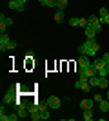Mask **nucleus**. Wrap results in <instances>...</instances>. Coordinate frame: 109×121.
Masks as SVG:
<instances>
[{"label":"nucleus","instance_id":"nucleus-1","mask_svg":"<svg viewBox=\"0 0 109 121\" xmlns=\"http://www.w3.org/2000/svg\"><path fill=\"white\" fill-rule=\"evenodd\" d=\"M78 51H80V54H85V56H89V58H95L96 52L100 51V43L95 40V38H87L85 43H82V45L78 47Z\"/></svg>","mask_w":109,"mask_h":121},{"label":"nucleus","instance_id":"nucleus-2","mask_svg":"<svg viewBox=\"0 0 109 121\" xmlns=\"http://www.w3.org/2000/svg\"><path fill=\"white\" fill-rule=\"evenodd\" d=\"M16 87H18V85L11 87L9 91H7V92L4 94V98H2L4 105H7V103H15V101H16Z\"/></svg>","mask_w":109,"mask_h":121},{"label":"nucleus","instance_id":"nucleus-3","mask_svg":"<svg viewBox=\"0 0 109 121\" xmlns=\"http://www.w3.org/2000/svg\"><path fill=\"white\" fill-rule=\"evenodd\" d=\"M7 7L11 11H18V13H24L26 9V4H20L18 0H7Z\"/></svg>","mask_w":109,"mask_h":121},{"label":"nucleus","instance_id":"nucleus-4","mask_svg":"<svg viewBox=\"0 0 109 121\" xmlns=\"http://www.w3.org/2000/svg\"><path fill=\"white\" fill-rule=\"evenodd\" d=\"M46 101H47V107L53 108V110H58V108L62 107V101H60V98H57V96H49Z\"/></svg>","mask_w":109,"mask_h":121},{"label":"nucleus","instance_id":"nucleus-5","mask_svg":"<svg viewBox=\"0 0 109 121\" xmlns=\"http://www.w3.org/2000/svg\"><path fill=\"white\" fill-rule=\"evenodd\" d=\"M75 87L80 89V91H84V92H89V91H91L89 80H76V81H75Z\"/></svg>","mask_w":109,"mask_h":121},{"label":"nucleus","instance_id":"nucleus-6","mask_svg":"<svg viewBox=\"0 0 109 121\" xmlns=\"http://www.w3.org/2000/svg\"><path fill=\"white\" fill-rule=\"evenodd\" d=\"M89 65H93V61L89 60V56L82 54L78 58V67H80V69H85V67H89Z\"/></svg>","mask_w":109,"mask_h":121},{"label":"nucleus","instance_id":"nucleus-7","mask_svg":"<svg viewBox=\"0 0 109 121\" xmlns=\"http://www.w3.org/2000/svg\"><path fill=\"white\" fill-rule=\"evenodd\" d=\"M93 67L96 69V72H98V71H102V69H105L107 63H105L104 58H95V60H93Z\"/></svg>","mask_w":109,"mask_h":121},{"label":"nucleus","instance_id":"nucleus-8","mask_svg":"<svg viewBox=\"0 0 109 121\" xmlns=\"http://www.w3.org/2000/svg\"><path fill=\"white\" fill-rule=\"evenodd\" d=\"M9 42H11V38L5 35V33H2V35H0V51H2V52L7 49V43H9Z\"/></svg>","mask_w":109,"mask_h":121},{"label":"nucleus","instance_id":"nucleus-9","mask_svg":"<svg viewBox=\"0 0 109 121\" xmlns=\"http://www.w3.org/2000/svg\"><path fill=\"white\" fill-rule=\"evenodd\" d=\"M93 105H95V101H91L89 98H85V99H82V101H80V108H82V110L93 108Z\"/></svg>","mask_w":109,"mask_h":121},{"label":"nucleus","instance_id":"nucleus-10","mask_svg":"<svg viewBox=\"0 0 109 121\" xmlns=\"http://www.w3.org/2000/svg\"><path fill=\"white\" fill-rule=\"evenodd\" d=\"M87 20H89V25H91V27H98V25H102V20H100L98 16H95V15H91Z\"/></svg>","mask_w":109,"mask_h":121},{"label":"nucleus","instance_id":"nucleus-11","mask_svg":"<svg viewBox=\"0 0 109 121\" xmlns=\"http://www.w3.org/2000/svg\"><path fill=\"white\" fill-rule=\"evenodd\" d=\"M84 31H85V38H95V36H96V29L91 27V25H87Z\"/></svg>","mask_w":109,"mask_h":121},{"label":"nucleus","instance_id":"nucleus-12","mask_svg":"<svg viewBox=\"0 0 109 121\" xmlns=\"http://www.w3.org/2000/svg\"><path fill=\"white\" fill-rule=\"evenodd\" d=\"M53 18H55V22H57V24H62L64 18H66V16H64V11H62V9H57V13H55V16H53Z\"/></svg>","mask_w":109,"mask_h":121},{"label":"nucleus","instance_id":"nucleus-13","mask_svg":"<svg viewBox=\"0 0 109 121\" xmlns=\"http://www.w3.org/2000/svg\"><path fill=\"white\" fill-rule=\"evenodd\" d=\"M98 105H100V110L104 112V114H105V112H109V99H107V98H105V99H102Z\"/></svg>","mask_w":109,"mask_h":121},{"label":"nucleus","instance_id":"nucleus-14","mask_svg":"<svg viewBox=\"0 0 109 121\" xmlns=\"http://www.w3.org/2000/svg\"><path fill=\"white\" fill-rule=\"evenodd\" d=\"M82 112H84L82 117L85 121H91V119H93V108H87V110H82Z\"/></svg>","mask_w":109,"mask_h":121},{"label":"nucleus","instance_id":"nucleus-15","mask_svg":"<svg viewBox=\"0 0 109 121\" xmlns=\"http://www.w3.org/2000/svg\"><path fill=\"white\" fill-rule=\"evenodd\" d=\"M98 89H107V78L98 76Z\"/></svg>","mask_w":109,"mask_h":121},{"label":"nucleus","instance_id":"nucleus-16","mask_svg":"<svg viewBox=\"0 0 109 121\" xmlns=\"http://www.w3.org/2000/svg\"><path fill=\"white\" fill-rule=\"evenodd\" d=\"M89 25V20L87 18H78V27H82V29H85Z\"/></svg>","mask_w":109,"mask_h":121},{"label":"nucleus","instance_id":"nucleus-17","mask_svg":"<svg viewBox=\"0 0 109 121\" xmlns=\"http://www.w3.org/2000/svg\"><path fill=\"white\" fill-rule=\"evenodd\" d=\"M67 2L69 0H58V4H57V9H66V7H67Z\"/></svg>","mask_w":109,"mask_h":121},{"label":"nucleus","instance_id":"nucleus-18","mask_svg":"<svg viewBox=\"0 0 109 121\" xmlns=\"http://www.w3.org/2000/svg\"><path fill=\"white\" fill-rule=\"evenodd\" d=\"M89 85L91 87H98V76H91V78H89Z\"/></svg>","mask_w":109,"mask_h":121},{"label":"nucleus","instance_id":"nucleus-19","mask_svg":"<svg viewBox=\"0 0 109 121\" xmlns=\"http://www.w3.org/2000/svg\"><path fill=\"white\" fill-rule=\"evenodd\" d=\"M0 22H5L7 25H13V20H11V18H7V16H4V15H0Z\"/></svg>","mask_w":109,"mask_h":121},{"label":"nucleus","instance_id":"nucleus-20","mask_svg":"<svg viewBox=\"0 0 109 121\" xmlns=\"http://www.w3.org/2000/svg\"><path fill=\"white\" fill-rule=\"evenodd\" d=\"M69 25H71V27H76V25H78V18H76V16L69 18Z\"/></svg>","mask_w":109,"mask_h":121},{"label":"nucleus","instance_id":"nucleus-21","mask_svg":"<svg viewBox=\"0 0 109 121\" xmlns=\"http://www.w3.org/2000/svg\"><path fill=\"white\" fill-rule=\"evenodd\" d=\"M29 117H31L33 121H40V119H42V117H40V112H35V114H31Z\"/></svg>","mask_w":109,"mask_h":121},{"label":"nucleus","instance_id":"nucleus-22","mask_svg":"<svg viewBox=\"0 0 109 121\" xmlns=\"http://www.w3.org/2000/svg\"><path fill=\"white\" fill-rule=\"evenodd\" d=\"M58 0H47V7H57Z\"/></svg>","mask_w":109,"mask_h":121},{"label":"nucleus","instance_id":"nucleus-23","mask_svg":"<svg viewBox=\"0 0 109 121\" xmlns=\"http://www.w3.org/2000/svg\"><path fill=\"white\" fill-rule=\"evenodd\" d=\"M9 25L5 24V22H0V33H5V29H7Z\"/></svg>","mask_w":109,"mask_h":121},{"label":"nucleus","instance_id":"nucleus-24","mask_svg":"<svg viewBox=\"0 0 109 121\" xmlns=\"http://www.w3.org/2000/svg\"><path fill=\"white\" fill-rule=\"evenodd\" d=\"M98 15H100V16H105V15H109V11L105 9V7H100V11H98Z\"/></svg>","mask_w":109,"mask_h":121},{"label":"nucleus","instance_id":"nucleus-25","mask_svg":"<svg viewBox=\"0 0 109 121\" xmlns=\"http://www.w3.org/2000/svg\"><path fill=\"white\" fill-rule=\"evenodd\" d=\"M26 58H27V60H31V58H35V52H33V51L29 49V51L26 52Z\"/></svg>","mask_w":109,"mask_h":121},{"label":"nucleus","instance_id":"nucleus-26","mask_svg":"<svg viewBox=\"0 0 109 121\" xmlns=\"http://www.w3.org/2000/svg\"><path fill=\"white\" fill-rule=\"evenodd\" d=\"M15 47H16V42H13V40H11L9 43H7V49H9V51H13Z\"/></svg>","mask_w":109,"mask_h":121},{"label":"nucleus","instance_id":"nucleus-27","mask_svg":"<svg viewBox=\"0 0 109 121\" xmlns=\"http://www.w3.org/2000/svg\"><path fill=\"white\" fill-rule=\"evenodd\" d=\"M100 20H102V24H107V25H109V15H105V16H100Z\"/></svg>","mask_w":109,"mask_h":121},{"label":"nucleus","instance_id":"nucleus-28","mask_svg":"<svg viewBox=\"0 0 109 121\" xmlns=\"http://www.w3.org/2000/svg\"><path fill=\"white\" fill-rule=\"evenodd\" d=\"M102 99H104V98L100 96V94H95V96H93V101H96V103H100Z\"/></svg>","mask_w":109,"mask_h":121},{"label":"nucleus","instance_id":"nucleus-29","mask_svg":"<svg viewBox=\"0 0 109 121\" xmlns=\"http://www.w3.org/2000/svg\"><path fill=\"white\" fill-rule=\"evenodd\" d=\"M16 119H20L18 114H9V121H16Z\"/></svg>","mask_w":109,"mask_h":121},{"label":"nucleus","instance_id":"nucleus-30","mask_svg":"<svg viewBox=\"0 0 109 121\" xmlns=\"http://www.w3.org/2000/svg\"><path fill=\"white\" fill-rule=\"evenodd\" d=\"M40 117H42V119H49V112H40Z\"/></svg>","mask_w":109,"mask_h":121},{"label":"nucleus","instance_id":"nucleus-31","mask_svg":"<svg viewBox=\"0 0 109 121\" xmlns=\"http://www.w3.org/2000/svg\"><path fill=\"white\" fill-rule=\"evenodd\" d=\"M38 2H40L42 5H47V0H38Z\"/></svg>","mask_w":109,"mask_h":121},{"label":"nucleus","instance_id":"nucleus-32","mask_svg":"<svg viewBox=\"0 0 109 121\" xmlns=\"http://www.w3.org/2000/svg\"><path fill=\"white\" fill-rule=\"evenodd\" d=\"M105 98H107V99H109V91H105Z\"/></svg>","mask_w":109,"mask_h":121},{"label":"nucleus","instance_id":"nucleus-33","mask_svg":"<svg viewBox=\"0 0 109 121\" xmlns=\"http://www.w3.org/2000/svg\"><path fill=\"white\" fill-rule=\"evenodd\" d=\"M18 2H20V4H26V2H27V0H18Z\"/></svg>","mask_w":109,"mask_h":121}]
</instances>
